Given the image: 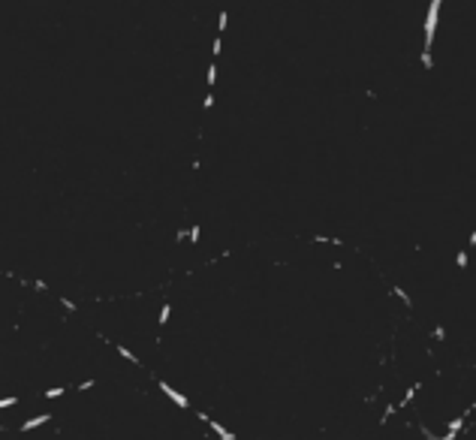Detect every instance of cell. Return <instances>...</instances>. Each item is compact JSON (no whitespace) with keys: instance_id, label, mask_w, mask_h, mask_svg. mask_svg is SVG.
I'll use <instances>...</instances> for the list:
<instances>
[{"instance_id":"obj_3","label":"cell","mask_w":476,"mask_h":440,"mask_svg":"<svg viewBox=\"0 0 476 440\" xmlns=\"http://www.w3.org/2000/svg\"><path fill=\"white\" fill-rule=\"evenodd\" d=\"M115 350H118V356H121V359H127V362H130V365H139V356H136V353H133V350H127V347H124V344H118V347H115Z\"/></svg>"},{"instance_id":"obj_2","label":"cell","mask_w":476,"mask_h":440,"mask_svg":"<svg viewBox=\"0 0 476 440\" xmlns=\"http://www.w3.org/2000/svg\"><path fill=\"white\" fill-rule=\"evenodd\" d=\"M157 386H160V392H163V395H166V398H172V401H175V404H178V407H184V410H187V407H190V401H187V398H184V395H181V392H175V389H172V386H169V383H163V380H160V383H157Z\"/></svg>"},{"instance_id":"obj_4","label":"cell","mask_w":476,"mask_h":440,"mask_svg":"<svg viewBox=\"0 0 476 440\" xmlns=\"http://www.w3.org/2000/svg\"><path fill=\"white\" fill-rule=\"evenodd\" d=\"M66 395V386H55V389H46L43 398H63Z\"/></svg>"},{"instance_id":"obj_1","label":"cell","mask_w":476,"mask_h":440,"mask_svg":"<svg viewBox=\"0 0 476 440\" xmlns=\"http://www.w3.org/2000/svg\"><path fill=\"white\" fill-rule=\"evenodd\" d=\"M46 422H52V413H43V416L24 419V422L18 425V431H21V434H30V431H36V428H39V425H46Z\"/></svg>"},{"instance_id":"obj_6","label":"cell","mask_w":476,"mask_h":440,"mask_svg":"<svg viewBox=\"0 0 476 440\" xmlns=\"http://www.w3.org/2000/svg\"><path fill=\"white\" fill-rule=\"evenodd\" d=\"M94 386H97V380H85V383H78L75 389H78V392H88V389H94Z\"/></svg>"},{"instance_id":"obj_5","label":"cell","mask_w":476,"mask_h":440,"mask_svg":"<svg viewBox=\"0 0 476 440\" xmlns=\"http://www.w3.org/2000/svg\"><path fill=\"white\" fill-rule=\"evenodd\" d=\"M169 314H172V308H169V302H166V305L160 308V326H166V323H169Z\"/></svg>"}]
</instances>
